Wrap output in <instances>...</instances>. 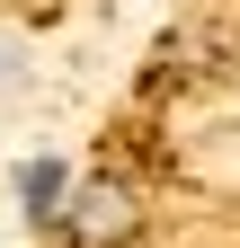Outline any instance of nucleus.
I'll list each match as a JSON object with an SVG mask.
<instances>
[{
    "label": "nucleus",
    "mask_w": 240,
    "mask_h": 248,
    "mask_svg": "<svg viewBox=\"0 0 240 248\" xmlns=\"http://www.w3.org/2000/svg\"><path fill=\"white\" fill-rule=\"evenodd\" d=\"M71 239L80 248H125L134 231H142V204H134V186H116V177H89V186H71Z\"/></svg>",
    "instance_id": "obj_1"
},
{
    "label": "nucleus",
    "mask_w": 240,
    "mask_h": 248,
    "mask_svg": "<svg viewBox=\"0 0 240 248\" xmlns=\"http://www.w3.org/2000/svg\"><path fill=\"white\" fill-rule=\"evenodd\" d=\"M18 204H27V222H63V213H71L63 160H27V169H18Z\"/></svg>",
    "instance_id": "obj_2"
}]
</instances>
